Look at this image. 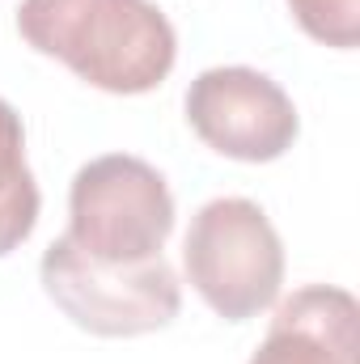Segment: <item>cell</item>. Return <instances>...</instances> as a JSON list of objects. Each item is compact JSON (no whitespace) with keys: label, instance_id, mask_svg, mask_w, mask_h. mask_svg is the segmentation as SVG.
I'll return each instance as SVG.
<instances>
[{"label":"cell","instance_id":"1","mask_svg":"<svg viewBox=\"0 0 360 364\" xmlns=\"http://www.w3.org/2000/svg\"><path fill=\"white\" fill-rule=\"evenodd\" d=\"M17 34L115 97L157 90L179 60V34L153 0H21Z\"/></svg>","mask_w":360,"mask_h":364},{"label":"cell","instance_id":"6","mask_svg":"<svg viewBox=\"0 0 360 364\" xmlns=\"http://www.w3.org/2000/svg\"><path fill=\"white\" fill-rule=\"evenodd\" d=\"M246 364H360V305L339 284H305L275 305Z\"/></svg>","mask_w":360,"mask_h":364},{"label":"cell","instance_id":"7","mask_svg":"<svg viewBox=\"0 0 360 364\" xmlns=\"http://www.w3.org/2000/svg\"><path fill=\"white\" fill-rule=\"evenodd\" d=\"M38 182L26 161L21 114L0 97V259L13 255L38 225Z\"/></svg>","mask_w":360,"mask_h":364},{"label":"cell","instance_id":"8","mask_svg":"<svg viewBox=\"0 0 360 364\" xmlns=\"http://www.w3.org/2000/svg\"><path fill=\"white\" fill-rule=\"evenodd\" d=\"M297 26L335 51H352L360 43V0H288Z\"/></svg>","mask_w":360,"mask_h":364},{"label":"cell","instance_id":"4","mask_svg":"<svg viewBox=\"0 0 360 364\" xmlns=\"http://www.w3.org/2000/svg\"><path fill=\"white\" fill-rule=\"evenodd\" d=\"M38 279L73 326L102 339L153 335L170 326L182 309L179 272L166 263V255L132 267H106L81 255L68 237H55L43 250Z\"/></svg>","mask_w":360,"mask_h":364},{"label":"cell","instance_id":"2","mask_svg":"<svg viewBox=\"0 0 360 364\" xmlns=\"http://www.w3.org/2000/svg\"><path fill=\"white\" fill-rule=\"evenodd\" d=\"M186 284L225 322H250L280 301L284 242L255 199H208L182 237Z\"/></svg>","mask_w":360,"mask_h":364},{"label":"cell","instance_id":"3","mask_svg":"<svg viewBox=\"0 0 360 364\" xmlns=\"http://www.w3.org/2000/svg\"><path fill=\"white\" fill-rule=\"evenodd\" d=\"M174 233V195L144 157L106 153L77 170L68 191V242L106 267H132L162 255Z\"/></svg>","mask_w":360,"mask_h":364},{"label":"cell","instance_id":"5","mask_svg":"<svg viewBox=\"0 0 360 364\" xmlns=\"http://www.w3.org/2000/svg\"><path fill=\"white\" fill-rule=\"evenodd\" d=\"M182 106L191 132L229 161H246V166L280 161L301 136L297 106L284 93V85L246 64L203 68L186 85Z\"/></svg>","mask_w":360,"mask_h":364}]
</instances>
